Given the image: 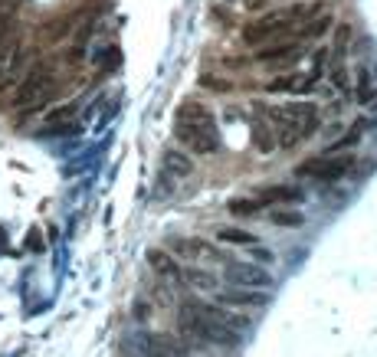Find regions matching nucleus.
Returning a JSON list of instances; mask_svg holds the SVG:
<instances>
[{
	"label": "nucleus",
	"mask_w": 377,
	"mask_h": 357,
	"mask_svg": "<svg viewBox=\"0 0 377 357\" xmlns=\"http://www.w3.org/2000/svg\"><path fill=\"white\" fill-rule=\"evenodd\" d=\"M263 111L275 131V148H295L318 131V105L312 102H285L273 109L263 105Z\"/></svg>",
	"instance_id": "2"
},
{
	"label": "nucleus",
	"mask_w": 377,
	"mask_h": 357,
	"mask_svg": "<svg viewBox=\"0 0 377 357\" xmlns=\"http://www.w3.org/2000/svg\"><path fill=\"white\" fill-rule=\"evenodd\" d=\"M164 167L174 170V177H187L190 170H194V161H190L184 151H177V148H171V151L164 154Z\"/></svg>",
	"instance_id": "11"
},
{
	"label": "nucleus",
	"mask_w": 377,
	"mask_h": 357,
	"mask_svg": "<svg viewBox=\"0 0 377 357\" xmlns=\"http://www.w3.org/2000/svg\"><path fill=\"white\" fill-rule=\"evenodd\" d=\"M220 302L226 308H263L269 298L263 295V292H253L249 285H240V289H223Z\"/></svg>",
	"instance_id": "10"
},
{
	"label": "nucleus",
	"mask_w": 377,
	"mask_h": 357,
	"mask_svg": "<svg viewBox=\"0 0 377 357\" xmlns=\"http://www.w3.org/2000/svg\"><path fill=\"white\" fill-rule=\"evenodd\" d=\"M204 85H210V89H220V92H230L233 82H223V79H204Z\"/></svg>",
	"instance_id": "20"
},
{
	"label": "nucleus",
	"mask_w": 377,
	"mask_h": 357,
	"mask_svg": "<svg viewBox=\"0 0 377 357\" xmlns=\"http://www.w3.org/2000/svg\"><path fill=\"white\" fill-rule=\"evenodd\" d=\"M249 138H253V145H256L259 154L275 151V131H273V125H269L263 105L256 109V119H253V125H249Z\"/></svg>",
	"instance_id": "8"
},
{
	"label": "nucleus",
	"mask_w": 377,
	"mask_h": 357,
	"mask_svg": "<svg viewBox=\"0 0 377 357\" xmlns=\"http://www.w3.org/2000/svg\"><path fill=\"white\" fill-rule=\"evenodd\" d=\"M305 190L295 187V184H269V187L253 190V200L259 207H273V204H299Z\"/></svg>",
	"instance_id": "7"
},
{
	"label": "nucleus",
	"mask_w": 377,
	"mask_h": 357,
	"mask_svg": "<svg viewBox=\"0 0 377 357\" xmlns=\"http://www.w3.org/2000/svg\"><path fill=\"white\" fill-rule=\"evenodd\" d=\"M273 223L275 226H283V230H292V226H302V223H305V213L279 207V210H273Z\"/></svg>",
	"instance_id": "14"
},
{
	"label": "nucleus",
	"mask_w": 377,
	"mask_h": 357,
	"mask_svg": "<svg viewBox=\"0 0 377 357\" xmlns=\"http://www.w3.org/2000/svg\"><path fill=\"white\" fill-rule=\"evenodd\" d=\"M226 207H230L233 216H253V213L263 210V207H259L256 200H253V194H249V197H236V200H230Z\"/></svg>",
	"instance_id": "16"
},
{
	"label": "nucleus",
	"mask_w": 377,
	"mask_h": 357,
	"mask_svg": "<svg viewBox=\"0 0 377 357\" xmlns=\"http://www.w3.org/2000/svg\"><path fill=\"white\" fill-rule=\"evenodd\" d=\"M354 167V158L348 154H318V158H309L295 167V177H312V180H342L348 177Z\"/></svg>",
	"instance_id": "4"
},
{
	"label": "nucleus",
	"mask_w": 377,
	"mask_h": 357,
	"mask_svg": "<svg viewBox=\"0 0 377 357\" xmlns=\"http://www.w3.org/2000/svg\"><path fill=\"white\" fill-rule=\"evenodd\" d=\"M358 145H361V131H358V128H354L351 135L338 138V141H334V145H328L325 151H328V154H338V151H348V148H358Z\"/></svg>",
	"instance_id": "17"
},
{
	"label": "nucleus",
	"mask_w": 377,
	"mask_h": 357,
	"mask_svg": "<svg viewBox=\"0 0 377 357\" xmlns=\"http://www.w3.org/2000/svg\"><path fill=\"white\" fill-rule=\"evenodd\" d=\"M7 53H10V46H7V43H4V40H0V62L7 60Z\"/></svg>",
	"instance_id": "22"
},
{
	"label": "nucleus",
	"mask_w": 377,
	"mask_h": 357,
	"mask_svg": "<svg viewBox=\"0 0 377 357\" xmlns=\"http://www.w3.org/2000/svg\"><path fill=\"white\" fill-rule=\"evenodd\" d=\"M72 119H76V105L69 102V105H60V109H53L43 121H46L50 128H60V125H69Z\"/></svg>",
	"instance_id": "15"
},
{
	"label": "nucleus",
	"mask_w": 377,
	"mask_h": 357,
	"mask_svg": "<svg viewBox=\"0 0 377 357\" xmlns=\"http://www.w3.org/2000/svg\"><path fill=\"white\" fill-rule=\"evenodd\" d=\"M299 56H302L299 40H292V36H275V40H266L263 50H256L253 60H259V62H295Z\"/></svg>",
	"instance_id": "6"
},
{
	"label": "nucleus",
	"mask_w": 377,
	"mask_h": 357,
	"mask_svg": "<svg viewBox=\"0 0 377 357\" xmlns=\"http://www.w3.org/2000/svg\"><path fill=\"white\" fill-rule=\"evenodd\" d=\"M332 82L338 85V89H348V72H344V66H334L332 69Z\"/></svg>",
	"instance_id": "19"
},
{
	"label": "nucleus",
	"mask_w": 377,
	"mask_h": 357,
	"mask_svg": "<svg viewBox=\"0 0 377 357\" xmlns=\"http://www.w3.org/2000/svg\"><path fill=\"white\" fill-rule=\"evenodd\" d=\"M184 275H187L194 285H200V289H214V285H217L214 275H210V273H200V269H190V273H184Z\"/></svg>",
	"instance_id": "18"
},
{
	"label": "nucleus",
	"mask_w": 377,
	"mask_h": 357,
	"mask_svg": "<svg viewBox=\"0 0 377 357\" xmlns=\"http://www.w3.org/2000/svg\"><path fill=\"white\" fill-rule=\"evenodd\" d=\"M148 265L155 269V275H161V279L171 282V285H180V279H184V269H180V265L174 263V256L164 253V249H151V253H148Z\"/></svg>",
	"instance_id": "9"
},
{
	"label": "nucleus",
	"mask_w": 377,
	"mask_h": 357,
	"mask_svg": "<svg viewBox=\"0 0 377 357\" xmlns=\"http://www.w3.org/2000/svg\"><path fill=\"white\" fill-rule=\"evenodd\" d=\"M174 135L180 145H187L194 154H214L220 151V128H217L214 111L204 102H184L174 119Z\"/></svg>",
	"instance_id": "1"
},
{
	"label": "nucleus",
	"mask_w": 377,
	"mask_h": 357,
	"mask_svg": "<svg viewBox=\"0 0 377 357\" xmlns=\"http://www.w3.org/2000/svg\"><path fill=\"white\" fill-rule=\"evenodd\" d=\"M217 239L230 243V246H256V236L249 230H240V226H223V230H217Z\"/></svg>",
	"instance_id": "12"
},
{
	"label": "nucleus",
	"mask_w": 377,
	"mask_h": 357,
	"mask_svg": "<svg viewBox=\"0 0 377 357\" xmlns=\"http://www.w3.org/2000/svg\"><path fill=\"white\" fill-rule=\"evenodd\" d=\"M26 246H30V249H43V239H40V233H30V236H26Z\"/></svg>",
	"instance_id": "21"
},
{
	"label": "nucleus",
	"mask_w": 377,
	"mask_h": 357,
	"mask_svg": "<svg viewBox=\"0 0 377 357\" xmlns=\"http://www.w3.org/2000/svg\"><path fill=\"white\" fill-rule=\"evenodd\" d=\"M223 273L233 285H249V289H266L273 275L263 269V265H253V263H240V259H226L223 263Z\"/></svg>",
	"instance_id": "5"
},
{
	"label": "nucleus",
	"mask_w": 377,
	"mask_h": 357,
	"mask_svg": "<svg viewBox=\"0 0 377 357\" xmlns=\"http://www.w3.org/2000/svg\"><path fill=\"white\" fill-rule=\"evenodd\" d=\"M56 89V72H53L50 62H36L30 66V72L23 76V82L17 85L13 92V109H30V105L46 102Z\"/></svg>",
	"instance_id": "3"
},
{
	"label": "nucleus",
	"mask_w": 377,
	"mask_h": 357,
	"mask_svg": "<svg viewBox=\"0 0 377 357\" xmlns=\"http://www.w3.org/2000/svg\"><path fill=\"white\" fill-rule=\"evenodd\" d=\"M348 40H351V26H348V23H342L338 30H334L332 46H328V53H332V60H344V53H348Z\"/></svg>",
	"instance_id": "13"
}]
</instances>
